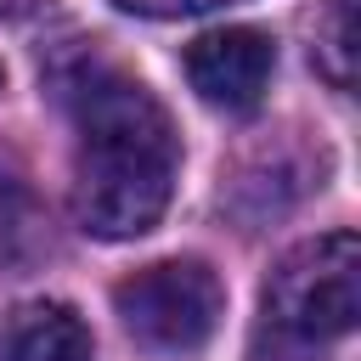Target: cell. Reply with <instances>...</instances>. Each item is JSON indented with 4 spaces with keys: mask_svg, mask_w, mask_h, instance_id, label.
I'll return each instance as SVG.
<instances>
[{
    "mask_svg": "<svg viewBox=\"0 0 361 361\" xmlns=\"http://www.w3.org/2000/svg\"><path fill=\"white\" fill-rule=\"evenodd\" d=\"M68 113L79 130L73 152V220L90 237H147L180 169V141L158 96L113 62H79L68 79Z\"/></svg>",
    "mask_w": 361,
    "mask_h": 361,
    "instance_id": "1",
    "label": "cell"
},
{
    "mask_svg": "<svg viewBox=\"0 0 361 361\" xmlns=\"http://www.w3.org/2000/svg\"><path fill=\"white\" fill-rule=\"evenodd\" d=\"M265 316L293 344H333L361 316V243L355 231H327L288 248L265 282Z\"/></svg>",
    "mask_w": 361,
    "mask_h": 361,
    "instance_id": "2",
    "label": "cell"
},
{
    "mask_svg": "<svg viewBox=\"0 0 361 361\" xmlns=\"http://www.w3.org/2000/svg\"><path fill=\"white\" fill-rule=\"evenodd\" d=\"M113 305L135 344L158 355L203 350L226 316V288L203 259H158L113 288Z\"/></svg>",
    "mask_w": 361,
    "mask_h": 361,
    "instance_id": "3",
    "label": "cell"
},
{
    "mask_svg": "<svg viewBox=\"0 0 361 361\" xmlns=\"http://www.w3.org/2000/svg\"><path fill=\"white\" fill-rule=\"evenodd\" d=\"M271 68H276V45L265 28H214L203 39L186 45V79L192 90L209 102V107H226V113H248L259 107L265 85H271Z\"/></svg>",
    "mask_w": 361,
    "mask_h": 361,
    "instance_id": "4",
    "label": "cell"
},
{
    "mask_svg": "<svg viewBox=\"0 0 361 361\" xmlns=\"http://www.w3.org/2000/svg\"><path fill=\"white\" fill-rule=\"evenodd\" d=\"M0 361H90V327L62 299H28L0 316Z\"/></svg>",
    "mask_w": 361,
    "mask_h": 361,
    "instance_id": "5",
    "label": "cell"
},
{
    "mask_svg": "<svg viewBox=\"0 0 361 361\" xmlns=\"http://www.w3.org/2000/svg\"><path fill=\"white\" fill-rule=\"evenodd\" d=\"M316 68L350 90L355 85V0H327L316 17Z\"/></svg>",
    "mask_w": 361,
    "mask_h": 361,
    "instance_id": "6",
    "label": "cell"
},
{
    "mask_svg": "<svg viewBox=\"0 0 361 361\" xmlns=\"http://www.w3.org/2000/svg\"><path fill=\"white\" fill-rule=\"evenodd\" d=\"M17 220H28V186H23V175L0 158V231H17Z\"/></svg>",
    "mask_w": 361,
    "mask_h": 361,
    "instance_id": "7",
    "label": "cell"
},
{
    "mask_svg": "<svg viewBox=\"0 0 361 361\" xmlns=\"http://www.w3.org/2000/svg\"><path fill=\"white\" fill-rule=\"evenodd\" d=\"M124 11H147V17H197V11H214V6H231V0H118Z\"/></svg>",
    "mask_w": 361,
    "mask_h": 361,
    "instance_id": "8",
    "label": "cell"
},
{
    "mask_svg": "<svg viewBox=\"0 0 361 361\" xmlns=\"http://www.w3.org/2000/svg\"><path fill=\"white\" fill-rule=\"evenodd\" d=\"M39 0H0V17H28Z\"/></svg>",
    "mask_w": 361,
    "mask_h": 361,
    "instance_id": "9",
    "label": "cell"
},
{
    "mask_svg": "<svg viewBox=\"0 0 361 361\" xmlns=\"http://www.w3.org/2000/svg\"><path fill=\"white\" fill-rule=\"evenodd\" d=\"M0 85H6V68H0Z\"/></svg>",
    "mask_w": 361,
    "mask_h": 361,
    "instance_id": "10",
    "label": "cell"
}]
</instances>
